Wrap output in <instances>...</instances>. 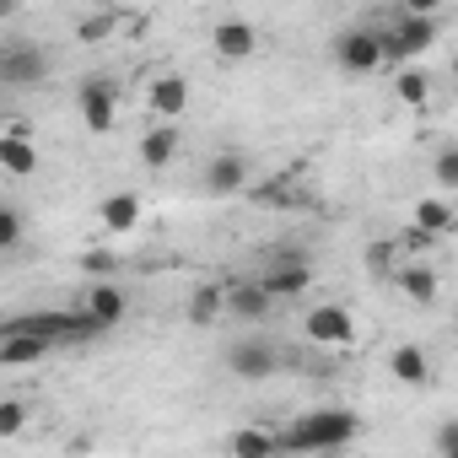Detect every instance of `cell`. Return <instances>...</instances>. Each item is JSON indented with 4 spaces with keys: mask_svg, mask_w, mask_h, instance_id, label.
<instances>
[{
    "mask_svg": "<svg viewBox=\"0 0 458 458\" xmlns=\"http://www.w3.org/2000/svg\"><path fill=\"white\" fill-rule=\"evenodd\" d=\"M356 431H361L356 410H308L281 431V447L286 453H329V447H345Z\"/></svg>",
    "mask_w": 458,
    "mask_h": 458,
    "instance_id": "6da1fadb",
    "label": "cell"
},
{
    "mask_svg": "<svg viewBox=\"0 0 458 458\" xmlns=\"http://www.w3.org/2000/svg\"><path fill=\"white\" fill-rule=\"evenodd\" d=\"M335 65H340L345 76H372V71H383V65H388L383 33H377V28H345V33L335 38Z\"/></svg>",
    "mask_w": 458,
    "mask_h": 458,
    "instance_id": "7a4b0ae2",
    "label": "cell"
},
{
    "mask_svg": "<svg viewBox=\"0 0 458 458\" xmlns=\"http://www.w3.org/2000/svg\"><path fill=\"white\" fill-rule=\"evenodd\" d=\"M226 372L243 377V383H265V377L281 372V351L265 335H243V340H233V351H226Z\"/></svg>",
    "mask_w": 458,
    "mask_h": 458,
    "instance_id": "3957f363",
    "label": "cell"
},
{
    "mask_svg": "<svg viewBox=\"0 0 458 458\" xmlns=\"http://www.w3.org/2000/svg\"><path fill=\"white\" fill-rule=\"evenodd\" d=\"M302 340H313V345H351V340H356L351 308H340V302L308 308V313H302Z\"/></svg>",
    "mask_w": 458,
    "mask_h": 458,
    "instance_id": "277c9868",
    "label": "cell"
},
{
    "mask_svg": "<svg viewBox=\"0 0 458 458\" xmlns=\"http://www.w3.org/2000/svg\"><path fill=\"white\" fill-rule=\"evenodd\" d=\"M44 76H49V55L38 44H17V38L0 44V81L6 87H33Z\"/></svg>",
    "mask_w": 458,
    "mask_h": 458,
    "instance_id": "5b68a950",
    "label": "cell"
},
{
    "mask_svg": "<svg viewBox=\"0 0 458 458\" xmlns=\"http://www.w3.org/2000/svg\"><path fill=\"white\" fill-rule=\"evenodd\" d=\"M270 308H276V297H270L265 281H226V313H233V318H243V324H265Z\"/></svg>",
    "mask_w": 458,
    "mask_h": 458,
    "instance_id": "8992f818",
    "label": "cell"
},
{
    "mask_svg": "<svg viewBox=\"0 0 458 458\" xmlns=\"http://www.w3.org/2000/svg\"><path fill=\"white\" fill-rule=\"evenodd\" d=\"M210 49H216L221 60H254V55H259V28L243 22V17H226V22H216Z\"/></svg>",
    "mask_w": 458,
    "mask_h": 458,
    "instance_id": "52a82bcc",
    "label": "cell"
},
{
    "mask_svg": "<svg viewBox=\"0 0 458 458\" xmlns=\"http://www.w3.org/2000/svg\"><path fill=\"white\" fill-rule=\"evenodd\" d=\"M81 119H87L92 135H108L119 124V92L108 81H87L81 87Z\"/></svg>",
    "mask_w": 458,
    "mask_h": 458,
    "instance_id": "ba28073f",
    "label": "cell"
},
{
    "mask_svg": "<svg viewBox=\"0 0 458 458\" xmlns=\"http://www.w3.org/2000/svg\"><path fill=\"white\" fill-rule=\"evenodd\" d=\"M388 33H394V44H399L404 65H410V60L431 55V44H437V17H415V12H404V17H399Z\"/></svg>",
    "mask_w": 458,
    "mask_h": 458,
    "instance_id": "9c48e42d",
    "label": "cell"
},
{
    "mask_svg": "<svg viewBox=\"0 0 458 458\" xmlns=\"http://www.w3.org/2000/svg\"><path fill=\"white\" fill-rule=\"evenodd\" d=\"M49 345L55 340H44L33 329H0V367H33L49 356Z\"/></svg>",
    "mask_w": 458,
    "mask_h": 458,
    "instance_id": "30bf717a",
    "label": "cell"
},
{
    "mask_svg": "<svg viewBox=\"0 0 458 458\" xmlns=\"http://www.w3.org/2000/svg\"><path fill=\"white\" fill-rule=\"evenodd\" d=\"M98 221H103V233H114V238L135 233V226H140V194H130V189L108 194V199L98 205Z\"/></svg>",
    "mask_w": 458,
    "mask_h": 458,
    "instance_id": "8fae6325",
    "label": "cell"
},
{
    "mask_svg": "<svg viewBox=\"0 0 458 458\" xmlns=\"http://www.w3.org/2000/svg\"><path fill=\"white\" fill-rule=\"evenodd\" d=\"M146 108H151L157 119H178V114L189 108V81H183V76H173V71H167V76H157V81H151V92H146Z\"/></svg>",
    "mask_w": 458,
    "mask_h": 458,
    "instance_id": "7c38bea8",
    "label": "cell"
},
{
    "mask_svg": "<svg viewBox=\"0 0 458 458\" xmlns=\"http://www.w3.org/2000/svg\"><path fill=\"white\" fill-rule=\"evenodd\" d=\"M259 281H265L270 297L281 302V297H302V292L313 286V270H308V259H281V265H270Z\"/></svg>",
    "mask_w": 458,
    "mask_h": 458,
    "instance_id": "4fadbf2b",
    "label": "cell"
},
{
    "mask_svg": "<svg viewBox=\"0 0 458 458\" xmlns=\"http://www.w3.org/2000/svg\"><path fill=\"white\" fill-rule=\"evenodd\" d=\"M243 183H249V162H243L238 151L210 157V167H205V189H210V194H238Z\"/></svg>",
    "mask_w": 458,
    "mask_h": 458,
    "instance_id": "5bb4252c",
    "label": "cell"
},
{
    "mask_svg": "<svg viewBox=\"0 0 458 458\" xmlns=\"http://www.w3.org/2000/svg\"><path fill=\"white\" fill-rule=\"evenodd\" d=\"M394 286H399L415 308H431V302H437V292H442V281H437V270H431V265H399V270H394Z\"/></svg>",
    "mask_w": 458,
    "mask_h": 458,
    "instance_id": "9a60e30c",
    "label": "cell"
},
{
    "mask_svg": "<svg viewBox=\"0 0 458 458\" xmlns=\"http://www.w3.org/2000/svg\"><path fill=\"white\" fill-rule=\"evenodd\" d=\"M81 308H92V313H98V318L114 329V324L130 313V297H124L114 281H87V292H81Z\"/></svg>",
    "mask_w": 458,
    "mask_h": 458,
    "instance_id": "2e32d148",
    "label": "cell"
},
{
    "mask_svg": "<svg viewBox=\"0 0 458 458\" xmlns=\"http://www.w3.org/2000/svg\"><path fill=\"white\" fill-rule=\"evenodd\" d=\"M0 167H6L12 178L38 173V146H33L22 130H6V135H0Z\"/></svg>",
    "mask_w": 458,
    "mask_h": 458,
    "instance_id": "e0dca14e",
    "label": "cell"
},
{
    "mask_svg": "<svg viewBox=\"0 0 458 458\" xmlns=\"http://www.w3.org/2000/svg\"><path fill=\"white\" fill-rule=\"evenodd\" d=\"M388 372H394L404 388H431V356H426L420 345H399V351L388 356Z\"/></svg>",
    "mask_w": 458,
    "mask_h": 458,
    "instance_id": "ac0fdd59",
    "label": "cell"
},
{
    "mask_svg": "<svg viewBox=\"0 0 458 458\" xmlns=\"http://www.w3.org/2000/svg\"><path fill=\"white\" fill-rule=\"evenodd\" d=\"M221 313H226V286L205 281V286H194V292H189V324H194V329H210Z\"/></svg>",
    "mask_w": 458,
    "mask_h": 458,
    "instance_id": "d6986e66",
    "label": "cell"
},
{
    "mask_svg": "<svg viewBox=\"0 0 458 458\" xmlns=\"http://www.w3.org/2000/svg\"><path fill=\"white\" fill-rule=\"evenodd\" d=\"M173 157H178V130H173V119H162L157 130L140 135V162L146 167H167Z\"/></svg>",
    "mask_w": 458,
    "mask_h": 458,
    "instance_id": "ffe728a7",
    "label": "cell"
},
{
    "mask_svg": "<svg viewBox=\"0 0 458 458\" xmlns=\"http://www.w3.org/2000/svg\"><path fill=\"white\" fill-rule=\"evenodd\" d=\"M394 98H399L404 108H426V103H431V71L399 65V71H394Z\"/></svg>",
    "mask_w": 458,
    "mask_h": 458,
    "instance_id": "44dd1931",
    "label": "cell"
},
{
    "mask_svg": "<svg viewBox=\"0 0 458 458\" xmlns=\"http://www.w3.org/2000/svg\"><path fill=\"white\" fill-rule=\"evenodd\" d=\"M226 453H238V458H270V453H281V437L249 426V431H233V437H226Z\"/></svg>",
    "mask_w": 458,
    "mask_h": 458,
    "instance_id": "7402d4cb",
    "label": "cell"
},
{
    "mask_svg": "<svg viewBox=\"0 0 458 458\" xmlns=\"http://www.w3.org/2000/svg\"><path fill=\"white\" fill-rule=\"evenodd\" d=\"M415 226H420L426 238L453 233V205H447V199H420V205H415Z\"/></svg>",
    "mask_w": 458,
    "mask_h": 458,
    "instance_id": "603a6c76",
    "label": "cell"
},
{
    "mask_svg": "<svg viewBox=\"0 0 458 458\" xmlns=\"http://www.w3.org/2000/svg\"><path fill=\"white\" fill-rule=\"evenodd\" d=\"M28 426V404L22 399H0V442H12Z\"/></svg>",
    "mask_w": 458,
    "mask_h": 458,
    "instance_id": "cb8c5ba5",
    "label": "cell"
},
{
    "mask_svg": "<svg viewBox=\"0 0 458 458\" xmlns=\"http://www.w3.org/2000/svg\"><path fill=\"white\" fill-rule=\"evenodd\" d=\"M394 249H399V243H388V238L367 243V270H372V276H394V270H399V265H394Z\"/></svg>",
    "mask_w": 458,
    "mask_h": 458,
    "instance_id": "d4e9b609",
    "label": "cell"
},
{
    "mask_svg": "<svg viewBox=\"0 0 458 458\" xmlns=\"http://www.w3.org/2000/svg\"><path fill=\"white\" fill-rule=\"evenodd\" d=\"M431 178H437V189H458V146H447V151L431 162Z\"/></svg>",
    "mask_w": 458,
    "mask_h": 458,
    "instance_id": "484cf974",
    "label": "cell"
},
{
    "mask_svg": "<svg viewBox=\"0 0 458 458\" xmlns=\"http://www.w3.org/2000/svg\"><path fill=\"white\" fill-rule=\"evenodd\" d=\"M17 243H22V210L6 205L0 210V249H17Z\"/></svg>",
    "mask_w": 458,
    "mask_h": 458,
    "instance_id": "4316f807",
    "label": "cell"
},
{
    "mask_svg": "<svg viewBox=\"0 0 458 458\" xmlns=\"http://www.w3.org/2000/svg\"><path fill=\"white\" fill-rule=\"evenodd\" d=\"M108 33H114V17H81V28H76L81 44H98V38H108Z\"/></svg>",
    "mask_w": 458,
    "mask_h": 458,
    "instance_id": "83f0119b",
    "label": "cell"
},
{
    "mask_svg": "<svg viewBox=\"0 0 458 458\" xmlns=\"http://www.w3.org/2000/svg\"><path fill=\"white\" fill-rule=\"evenodd\" d=\"M431 447H437L442 458H458V420H447V426L431 437Z\"/></svg>",
    "mask_w": 458,
    "mask_h": 458,
    "instance_id": "f1b7e54d",
    "label": "cell"
},
{
    "mask_svg": "<svg viewBox=\"0 0 458 458\" xmlns=\"http://www.w3.org/2000/svg\"><path fill=\"white\" fill-rule=\"evenodd\" d=\"M81 270H87V276H108V270H114V254H87Z\"/></svg>",
    "mask_w": 458,
    "mask_h": 458,
    "instance_id": "f546056e",
    "label": "cell"
},
{
    "mask_svg": "<svg viewBox=\"0 0 458 458\" xmlns=\"http://www.w3.org/2000/svg\"><path fill=\"white\" fill-rule=\"evenodd\" d=\"M404 12H415V17H437V12H442V0H404Z\"/></svg>",
    "mask_w": 458,
    "mask_h": 458,
    "instance_id": "4dcf8cb0",
    "label": "cell"
},
{
    "mask_svg": "<svg viewBox=\"0 0 458 458\" xmlns=\"http://www.w3.org/2000/svg\"><path fill=\"white\" fill-rule=\"evenodd\" d=\"M17 6H22V0H0V22H12V17H17Z\"/></svg>",
    "mask_w": 458,
    "mask_h": 458,
    "instance_id": "1f68e13d",
    "label": "cell"
}]
</instances>
